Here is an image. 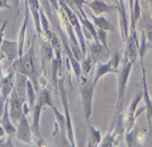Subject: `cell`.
<instances>
[{"label": "cell", "mask_w": 152, "mask_h": 147, "mask_svg": "<svg viewBox=\"0 0 152 147\" xmlns=\"http://www.w3.org/2000/svg\"><path fill=\"white\" fill-rule=\"evenodd\" d=\"M28 22H29V17L24 16V20L22 21V24H21V28H20L19 33H18V40H17L18 45V58L24 54Z\"/></svg>", "instance_id": "d6986e66"}, {"label": "cell", "mask_w": 152, "mask_h": 147, "mask_svg": "<svg viewBox=\"0 0 152 147\" xmlns=\"http://www.w3.org/2000/svg\"><path fill=\"white\" fill-rule=\"evenodd\" d=\"M37 103L43 108L49 107L52 108L55 106L52 102V97L49 91L46 88H43L39 92L38 100H37Z\"/></svg>", "instance_id": "44dd1931"}, {"label": "cell", "mask_w": 152, "mask_h": 147, "mask_svg": "<svg viewBox=\"0 0 152 147\" xmlns=\"http://www.w3.org/2000/svg\"><path fill=\"white\" fill-rule=\"evenodd\" d=\"M36 89L34 86L33 83L30 80L28 79L27 80V103H29V106L31 110L33 109L34 106H35L37 103L36 99Z\"/></svg>", "instance_id": "7402d4cb"}, {"label": "cell", "mask_w": 152, "mask_h": 147, "mask_svg": "<svg viewBox=\"0 0 152 147\" xmlns=\"http://www.w3.org/2000/svg\"><path fill=\"white\" fill-rule=\"evenodd\" d=\"M10 7L7 0H0V10L1 9H10Z\"/></svg>", "instance_id": "f1b7e54d"}, {"label": "cell", "mask_w": 152, "mask_h": 147, "mask_svg": "<svg viewBox=\"0 0 152 147\" xmlns=\"http://www.w3.org/2000/svg\"><path fill=\"white\" fill-rule=\"evenodd\" d=\"M94 24L96 29H102L107 32H114L115 27L113 24L102 15H95L94 14H91Z\"/></svg>", "instance_id": "ffe728a7"}, {"label": "cell", "mask_w": 152, "mask_h": 147, "mask_svg": "<svg viewBox=\"0 0 152 147\" xmlns=\"http://www.w3.org/2000/svg\"><path fill=\"white\" fill-rule=\"evenodd\" d=\"M27 78L25 75L20 72H15L14 89L24 103L27 101Z\"/></svg>", "instance_id": "2e32d148"}, {"label": "cell", "mask_w": 152, "mask_h": 147, "mask_svg": "<svg viewBox=\"0 0 152 147\" xmlns=\"http://www.w3.org/2000/svg\"><path fill=\"white\" fill-rule=\"evenodd\" d=\"M80 93L81 97L82 104L84 111V116L86 119H89L92 116L93 102L94 96V86L93 80L88 77L82 74L80 80Z\"/></svg>", "instance_id": "3957f363"}, {"label": "cell", "mask_w": 152, "mask_h": 147, "mask_svg": "<svg viewBox=\"0 0 152 147\" xmlns=\"http://www.w3.org/2000/svg\"><path fill=\"white\" fill-rule=\"evenodd\" d=\"M28 7L32 15L35 32H36L37 35L40 38L42 35V29L41 25V15H40L41 7L39 0H28Z\"/></svg>", "instance_id": "4fadbf2b"}, {"label": "cell", "mask_w": 152, "mask_h": 147, "mask_svg": "<svg viewBox=\"0 0 152 147\" xmlns=\"http://www.w3.org/2000/svg\"><path fill=\"white\" fill-rule=\"evenodd\" d=\"M94 64V63L93 62L91 55H90L89 53H87L86 56L81 60V63H80L83 74L85 75H88L90 73V72H91Z\"/></svg>", "instance_id": "cb8c5ba5"}, {"label": "cell", "mask_w": 152, "mask_h": 147, "mask_svg": "<svg viewBox=\"0 0 152 147\" xmlns=\"http://www.w3.org/2000/svg\"><path fill=\"white\" fill-rule=\"evenodd\" d=\"M133 64H134V62L129 60L126 57L124 56L123 60H122L121 69V70H119L118 78L117 103H116V107L115 109L114 117H117L118 114L123 113L127 83H128L132 69L133 67Z\"/></svg>", "instance_id": "7a4b0ae2"}, {"label": "cell", "mask_w": 152, "mask_h": 147, "mask_svg": "<svg viewBox=\"0 0 152 147\" xmlns=\"http://www.w3.org/2000/svg\"><path fill=\"white\" fill-rule=\"evenodd\" d=\"M58 93L60 94V100H61V104L63 106V111H64V116L66 118V131L68 133L69 140L71 141V144H74V132H73V125H72V119H71V112H70V108L68 101V97L66 94V86H65L64 78L63 77L59 78L58 80Z\"/></svg>", "instance_id": "8992f818"}, {"label": "cell", "mask_w": 152, "mask_h": 147, "mask_svg": "<svg viewBox=\"0 0 152 147\" xmlns=\"http://www.w3.org/2000/svg\"><path fill=\"white\" fill-rule=\"evenodd\" d=\"M115 4H116V5H118V4H119L118 0H115Z\"/></svg>", "instance_id": "4dcf8cb0"}, {"label": "cell", "mask_w": 152, "mask_h": 147, "mask_svg": "<svg viewBox=\"0 0 152 147\" xmlns=\"http://www.w3.org/2000/svg\"><path fill=\"white\" fill-rule=\"evenodd\" d=\"M58 1L60 6L64 10L66 15H67L71 26L74 28V32H75L76 35H77L79 43H80V48H81L82 52H83L84 56H85L87 54V44L86 41H85L86 38H85V33H84L83 29L82 27V24L80 23V19H79L77 14L74 13L71 10V7L68 5L67 3L66 2V0H58Z\"/></svg>", "instance_id": "5b68a950"}, {"label": "cell", "mask_w": 152, "mask_h": 147, "mask_svg": "<svg viewBox=\"0 0 152 147\" xmlns=\"http://www.w3.org/2000/svg\"><path fill=\"white\" fill-rule=\"evenodd\" d=\"M7 21H4V23L2 24V25L0 27V47L2 45L3 42H4V31H5L6 27H7Z\"/></svg>", "instance_id": "83f0119b"}, {"label": "cell", "mask_w": 152, "mask_h": 147, "mask_svg": "<svg viewBox=\"0 0 152 147\" xmlns=\"http://www.w3.org/2000/svg\"><path fill=\"white\" fill-rule=\"evenodd\" d=\"M42 108L38 103H36L32 110V124L31 128L33 134L38 138H41V132H40V122H41V117L42 114Z\"/></svg>", "instance_id": "ac0fdd59"}, {"label": "cell", "mask_w": 152, "mask_h": 147, "mask_svg": "<svg viewBox=\"0 0 152 147\" xmlns=\"http://www.w3.org/2000/svg\"><path fill=\"white\" fill-rule=\"evenodd\" d=\"M141 64V72H142V100L144 101L145 108V116L148 120V124L151 125L152 121V103L151 97H150L149 92L148 89V83H147L146 71H145V66H144L143 58H140Z\"/></svg>", "instance_id": "30bf717a"}, {"label": "cell", "mask_w": 152, "mask_h": 147, "mask_svg": "<svg viewBox=\"0 0 152 147\" xmlns=\"http://www.w3.org/2000/svg\"><path fill=\"white\" fill-rule=\"evenodd\" d=\"M6 101H7V99L3 97L1 94H0V121H1L3 114H4Z\"/></svg>", "instance_id": "4316f807"}, {"label": "cell", "mask_w": 152, "mask_h": 147, "mask_svg": "<svg viewBox=\"0 0 152 147\" xmlns=\"http://www.w3.org/2000/svg\"><path fill=\"white\" fill-rule=\"evenodd\" d=\"M18 59V41L4 39L0 47V61L2 69H11L13 63Z\"/></svg>", "instance_id": "277c9868"}, {"label": "cell", "mask_w": 152, "mask_h": 147, "mask_svg": "<svg viewBox=\"0 0 152 147\" xmlns=\"http://www.w3.org/2000/svg\"><path fill=\"white\" fill-rule=\"evenodd\" d=\"M0 125H2V127L4 128L7 133L12 135L16 133V129H15V127L14 125L13 121L10 118V113H9L8 98L7 99V101H6L4 114H3L1 121H0Z\"/></svg>", "instance_id": "e0dca14e"}, {"label": "cell", "mask_w": 152, "mask_h": 147, "mask_svg": "<svg viewBox=\"0 0 152 147\" xmlns=\"http://www.w3.org/2000/svg\"><path fill=\"white\" fill-rule=\"evenodd\" d=\"M88 5L95 15H102L104 13H111L113 10H118V5L108 4L103 0H93L88 3Z\"/></svg>", "instance_id": "5bb4252c"}, {"label": "cell", "mask_w": 152, "mask_h": 147, "mask_svg": "<svg viewBox=\"0 0 152 147\" xmlns=\"http://www.w3.org/2000/svg\"><path fill=\"white\" fill-rule=\"evenodd\" d=\"M15 71L10 69V71L1 78H0V94L8 98L15 86Z\"/></svg>", "instance_id": "7c38bea8"}, {"label": "cell", "mask_w": 152, "mask_h": 147, "mask_svg": "<svg viewBox=\"0 0 152 147\" xmlns=\"http://www.w3.org/2000/svg\"><path fill=\"white\" fill-rule=\"evenodd\" d=\"M142 100V92L137 94L134 96L132 99V102L130 103L128 110L126 111V114L124 116V127L126 132H129L132 130L134 127L135 121L137 117L142 114L143 111H145V107L141 108L137 111V106L141 100Z\"/></svg>", "instance_id": "ba28073f"}, {"label": "cell", "mask_w": 152, "mask_h": 147, "mask_svg": "<svg viewBox=\"0 0 152 147\" xmlns=\"http://www.w3.org/2000/svg\"><path fill=\"white\" fill-rule=\"evenodd\" d=\"M35 37H34L27 51L24 53L13 63L11 69L25 75L28 79L32 82L35 89L38 92L40 78L38 77V72L36 70L35 62Z\"/></svg>", "instance_id": "6da1fadb"}, {"label": "cell", "mask_w": 152, "mask_h": 147, "mask_svg": "<svg viewBox=\"0 0 152 147\" xmlns=\"http://www.w3.org/2000/svg\"><path fill=\"white\" fill-rule=\"evenodd\" d=\"M18 128L16 129L17 137L22 141L26 143H32L33 138H32V130L28 122L27 116L23 114L21 119L18 123Z\"/></svg>", "instance_id": "8fae6325"}, {"label": "cell", "mask_w": 152, "mask_h": 147, "mask_svg": "<svg viewBox=\"0 0 152 147\" xmlns=\"http://www.w3.org/2000/svg\"><path fill=\"white\" fill-rule=\"evenodd\" d=\"M141 17V7L140 0H134V7H133V20L134 24H137Z\"/></svg>", "instance_id": "484cf974"}, {"label": "cell", "mask_w": 152, "mask_h": 147, "mask_svg": "<svg viewBox=\"0 0 152 147\" xmlns=\"http://www.w3.org/2000/svg\"><path fill=\"white\" fill-rule=\"evenodd\" d=\"M13 3L15 7H18V4H19V0H13Z\"/></svg>", "instance_id": "f546056e"}, {"label": "cell", "mask_w": 152, "mask_h": 147, "mask_svg": "<svg viewBox=\"0 0 152 147\" xmlns=\"http://www.w3.org/2000/svg\"><path fill=\"white\" fill-rule=\"evenodd\" d=\"M39 1L42 10H43V12H44L46 16H47L48 19L51 21L52 25L54 27L57 24V22H56V20L55 19L53 13H52V5H51L50 1L49 0H39Z\"/></svg>", "instance_id": "603a6c76"}, {"label": "cell", "mask_w": 152, "mask_h": 147, "mask_svg": "<svg viewBox=\"0 0 152 147\" xmlns=\"http://www.w3.org/2000/svg\"><path fill=\"white\" fill-rule=\"evenodd\" d=\"M151 103H152V97H151Z\"/></svg>", "instance_id": "1f68e13d"}, {"label": "cell", "mask_w": 152, "mask_h": 147, "mask_svg": "<svg viewBox=\"0 0 152 147\" xmlns=\"http://www.w3.org/2000/svg\"><path fill=\"white\" fill-rule=\"evenodd\" d=\"M121 63V58L118 54H115L113 57L106 62H98L96 68L93 83L96 87L97 83L102 77L110 73H118L119 66Z\"/></svg>", "instance_id": "52a82bcc"}, {"label": "cell", "mask_w": 152, "mask_h": 147, "mask_svg": "<svg viewBox=\"0 0 152 147\" xmlns=\"http://www.w3.org/2000/svg\"><path fill=\"white\" fill-rule=\"evenodd\" d=\"M90 55L92 58L94 64L100 62L102 59H107L110 56V52L104 49L103 46L99 42L92 41V45L90 49Z\"/></svg>", "instance_id": "9a60e30c"}, {"label": "cell", "mask_w": 152, "mask_h": 147, "mask_svg": "<svg viewBox=\"0 0 152 147\" xmlns=\"http://www.w3.org/2000/svg\"><path fill=\"white\" fill-rule=\"evenodd\" d=\"M23 103L15 89L8 97V108L10 118L14 125H18L23 115Z\"/></svg>", "instance_id": "9c48e42d"}, {"label": "cell", "mask_w": 152, "mask_h": 147, "mask_svg": "<svg viewBox=\"0 0 152 147\" xmlns=\"http://www.w3.org/2000/svg\"><path fill=\"white\" fill-rule=\"evenodd\" d=\"M98 41L104 47L107 51L110 52L109 47H108V32L102 29H96Z\"/></svg>", "instance_id": "d4e9b609"}]
</instances>
